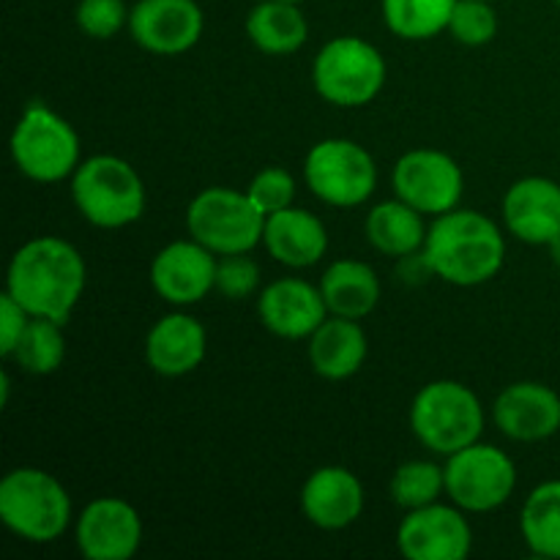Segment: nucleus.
Instances as JSON below:
<instances>
[{
	"label": "nucleus",
	"mask_w": 560,
	"mask_h": 560,
	"mask_svg": "<svg viewBox=\"0 0 560 560\" xmlns=\"http://www.w3.org/2000/svg\"><path fill=\"white\" fill-rule=\"evenodd\" d=\"M399 279H402L405 284H424L427 279L435 277V271H432L430 260H427L424 255V246H421L419 252H410V255H402L399 257Z\"/></svg>",
	"instance_id": "f704fd0d"
},
{
	"label": "nucleus",
	"mask_w": 560,
	"mask_h": 560,
	"mask_svg": "<svg viewBox=\"0 0 560 560\" xmlns=\"http://www.w3.org/2000/svg\"><path fill=\"white\" fill-rule=\"evenodd\" d=\"M520 530L534 556L560 560V479L530 490L520 514Z\"/></svg>",
	"instance_id": "a878e982"
},
{
	"label": "nucleus",
	"mask_w": 560,
	"mask_h": 560,
	"mask_svg": "<svg viewBox=\"0 0 560 560\" xmlns=\"http://www.w3.org/2000/svg\"><path fill=\"white\" fill-rule=\"evenodd\" d=\"M186 230L213 255H241L262 241L266 217L257 211L246 191L241 195L230 186H211L186 208Z\"/></svg>",
	"instance_id": "6e6552de"
},
{
	"label": "nucleus",
	"mask_w": 560,
	"mask_h": 560,
	"mask_svg": "<svg viewBox=\"0 0 560 560\" xmlns=\"http://www.w3.org/2000/svg\"><path fill=\"white\" fill-rule=\"evenodd\" d=\"M424 213L416 211L405 200H386L377 202L370 213H366L364 233L366 241L375 246L381 255L402 257L410 252H419L427 241Z\"/></svg>",
	"instance_id": "393cba45"
},
{
	"label": "nucleus",
	"mask_w": 560,
	"mask_h": 560,
	"mask_svg": "<svg viewBox=\"0 0 560 560\" xmlns=\"http://www.w3.org/2000/svg\"><path fill=\"white\" fill-rule=\"evenodd\" d=\"M547 249H550L552 262H556V266L560 268V235H556V238H552L550 244H547Z\"/></svg>",
	"instance_id": "c9c22d12"
},
{
	"label": "nucleus",
	"mask_w": 560,
	"mask_h": 560,
	"mask_svg": "<svg viewBox=\"0 0 560 560\" xmlns=\"http://www.w3.org/2000/svg\"><path fill=\"white\" fill-rule=\"evenodd\" d=\"M443 474L454 506L474 514L495 512L517 487V468L512 457L498 446L479 441L454 452Z\"/></svg>",
	"instance_id": "9d476101"
},
{
	"label": "nucleus",
	"mask_w": 560,
	"mask_h": 560,
	"mask_svg": "<svg viewBox=\"0 0 560 560\" xmlns=\"http://www.w3.org/2000/svg\"><path fill=\"white\" fill-rule=\"evenodd\" d=\"M246 195H249V200L255 202L262 217H271V213L293 206L295 180L284 167H266L252 178Z\"/></svg>",
	"instance_id": "2f4dec72"
},
{
	"label": "nucleus",
	"mask_w": 560,
	"mask_h": 560,
	"mask_svg": "<svg viewBox=\"0 0 560 560\" xmlns=\"http://www.w3.org/2000/svg\"><path fill=\"white\" fill-rule=\"evenodd\" d=\"M317 288L326 301L328 315L350 317V320L372 315L381 301V279H377L375 268L361 260L331 262Z\"/></svg>",
	"instance_id": "5701e85b"
},
{
	"label": "nucleus",
	"mask_w": 560,
	"mask_h": 560,
	"mask_svg": "<svg viewBox=\"0 0 560 560\" xmlns=\"http://www.w3.org/2000/svg\"><path fill=\"white\" fill-rule=\"evenodd\" d=\"M503 222L525 244H550L560 235V184L541 175L520 178L503 197Z\"/></svg>",
	"instance_id": "a211bd4d"
},
{
	"label": "nucleus",
	"mask_w": 560,
	"mask_h": 560,
	"mask_svg": "<svg viewBox=\"0 0 560 560\" xmlns=\"http://www.w3.org/2000/svg\"><path fill=\"white\" fill-rule=\"evenodd\" d=\"M410 430L419 443L441 457H452L485 432V408L468 386L457 381H432L410 405Z\"/></svg>",
	"instance_id": "39448f33"
},
{
	"label": "nucleus",
	"mask_w": 560,
	"mask_h": 560,
	"mask_svg": "<svg viewBox=\"0 0 560 560\" xmlns=\"http://www.w3.org/2000/svg\"><path fill=\"white\" fill-rule=\"evenodd\" d=\"M74 539L85 560H131L142 545V520L124 498H96L77 517Z\"/></svg>",
	"instance_id": "ddd939ff"
},
{
	"label": "nucleus",
	"mask_w": 560,
	"mask_h": 560,
	"mask_svg": "<svg viewBox=\"0 0 560 560\" xmlns=\"http://www.w3.org/2000/svg\"><path fill=\"white\" fill-rule=\"evenodd\" d=\"M16 170L38 184H58L80 167V137L55 109L33 102L11 131Z\"/></svg>",
	"instance_id": "423d86ee"
},
{
	"label": "nucleus",
	"mask_w": 560,
	"mask_h": 560,
	"mask_svg": "<svg viewBox=\"0 0 560 560\" xmlns=\"http://www.w3.org/2000/svg\"><path fill=\"white\" fill-rule=\"evenodd\" d=\"M9 359H14L31 375H52L66 359L63 323L47 320V317H31Z\"/></svg>",
	"instance_id": "cd10ccee"
},
{
	"label": "nucleus",
	"mask_w": 560,
	"mask_h": 560,
	"mask_svg": "<svg viewBox=\"0 0 560 560\" xmlns=\"http://www.w3.org/2000/svg\"><path fill=\"white\" fill-rule=\"evenodd\" d=\"M556 3H558V5H560V0H556Z\"/></svg>",
	"instance_id": "4c0bfd02"
},
{
	"label": "nucleus",
	"mask_w": 560,
	"mask_h": 560,
	"mask_svg": "<svg viewBox=\"0 0 560 560\" xmlns=\"http://www.w3.org/2000/svg\"><path fill=\"white\" fill-rule=\"evenodd\" d=\"M260 323L282 339H310L328 317L320 288L304 279L284 277L268 284L257 299Z\"/></svg>",
	"instance_id": "f3484780"
},
{
	"label": "nucleus",
	"mask_w": 560,
	"mask_h": 560,
	"mask_svg": "<svg viewBox=\"0 0 560 560\" xmlns=\"http://www.w3.org/2000/svg\"><path fill=\"white\" fill-rule=\"evenodd\" d=\"M129 14L131 11L126 0H80L74 20L85 36L104 42V38L118 36L124 27H129Z\"/></svg>",
	"instance_id": "7c9ffc66"
},
{
	"label": "nucleus",
	"mask_w": 560,
	"mask_h": 560,
	"mask_svg": "<svg viewBox=\"0 0 560 560\" xmlns=\"http://www.w3.org/2000/svg\"><path fill=\"white\" fill-rule=\"evenodd\" d=\"M260 288V268L252 260L249 252L241 255H222L217 262V290L230 301L249 299Z\"/></svg>",
	"instance_id": "473e14b6"
},
{
	"label": "nucleus",
	"mask_w": 560,
	"mask_h": 560,
	"mask_svg": "<svg viewBox=\"0 0 560 560\" xmlns=\"http://www.w3.org/2000/svg\"><path fill=\"white\" fill-rule=\"evenodd\" d=\"M306 186L334 208L364 206L377 186V167L364 145L345 137L323 140L306 153Z\"/></svg>",
	"instance_id": "1a4fd4ad"
},
{
	"label": "nucleus",
	"mask_w": 560,
	"mask_h": 560,
	"mask_svg": "<svg viewBox=\"0 0 560 560\" xmlns=\"http://www.w3.org/2000/svg\"><path fill=\"white\" fill-rule=\"evenodd\" d=\"M397 545L408 560H465L474 547V530L459 506L430 503L405 514Z\"/></svg>",
	"instance_id": "f8f14e48"
},
{
	"label": "nucleus",
	"mask_w": 560,
	"mask_h": 560,
	"mask_svg": "<svg viewBox=\"0 0 560 560\" xmlns=\"http://www.w3.org/2000/svg\"><path fill=\"white\" fill-rule=\"evenodd\" d=\"M388 492H392V501L405 512L430 506V503H438L441 492H446V474L435 463L413 459V463L399 465Z\"/></svg>",
	"instance_id": "c85d7f7f"
},
{
	"label": "nucleus",
	"mask_w": 560,
	"mask_h": 560,
	"mask_svg": "<svg viewBox=\"0 0 560 560\" xmlns=\"http://www.w3.org/2000/svg\"><path fill=\"white\" fill-rule=\"evenodd\" d=\"M465 178L459 164L435 148L408 151L394 167V191L424 217L454 211L463 197Z\"/></svg>",
	"instance_id": "9b49d317"
},
{
	"label": "nucleus",
	"mask_w": 560,
	"mask_h": 560,
	"mask_svg": "<svg viewBox=\"0 0 560 560\" xmlns=\"http://www.w3.org/2000/svg\"><path fill=\"white\" fill-rule=\"evenodd\" d=\"M85 260L63 238L44 235L14 252L5 273V293L14 295L31 317L66 323L85 290Z\"/></svg>",
	"instance_id": "f257e3e1"
},
{
	"label": "nucleus",
	"mask_w": 560,
	"mask_h": 560,
	"mask_svg": "<svg viewBox=\"0 0 560 560\" xmlns=\"http://www.w3.org/2000/svg\"><path fill=\"white\" fill-rule=\"evenodd\" d=\"M249 42L266 55L299 52L310 36V22L301 14L299 3L288 0H262L246 16Z\"/></svg>",
	"instance_id": "b1692460"
},
{
	"label": "nucleus",
	"mask_w": 560,
	"mask_h": 560,
	"mask_svg": "<svg viewBox=\"0 0 560 560\" xmlns=\"http://www.w3.org/2000/svg\"><path fill=\"white\" fill-rule=\"evenodd\" d=\"M262 244L268 255L288 268H310L323 260L328 249L326 224L310 211L284 208V211L266 217Z\"/></svg>",
	"instance_id": "412c9836"
},
{
	"label": "nucleus",
	"mask_w": 560,
	"mask_h": 560,
	"mask_svg": "<svg viewBox=\"0 0 560 560\" xmlns=\"http://www.w3.org/2000/svg\"><path fill=\"white\" fill-rule=\"evenodd\" d=\"M0 523L31 545H49L71 525V498L52 474L16 468L0 481Z\"/></svg>",
	"instance_id": "7ed1b4c3"
},
{
	"label": "nucleus",
	"mask_w": 560,
	"mask_h": 560,
	"mask_svg": "<svg viewBox=\"0 0 560 560\" xmlns=\"http://www.w3.org/2000/svg\"><path fill=\"white\" fill-rule=\"evenodd\" d=\"M71 200L82 219L104 230L135 224L145 211V186L126 159L98 153L71 175Z\"/></svg>",
	"instance_id": "20e7f679"
},
{
	"label": "nucleus",
	"mask_w": 560,
	"mask_h": 560,
	"mask_svg": "<svg viewBox=\"0 0 560 560\" xmlns=\"http://www.w3.org/2000/svg\"><path fill=\"white\" fill-rule=\"evenodd\" d=\"M498 430L520 443L547 441L560 430V397L545 383H512L492 405Z\"/></svg>",
	"instance_id": "dca6fc26"
},
{
	"label": "nucleus",
	"mask_w": 560,
	"mask_h": 560,
	"mask_svg": "<svg viewBox=\"0 0 560 560\" xmlns=\"http://www.w3.org/2000/svg\"><path fill=\"white\" fill-rule=\"evenodd\" d=\"M424 255L435 277L457 288H476L495 277L506 260L501 228L479 211L441 213L427 230Z\"/></svg>",
	"instance_id": "f03ea898"
},
{
	"label": "nucleus",
	"mask_w": 560,
	"mask_h": 560,
	"mask_svg": "<svg viewBox=\"0 0 560 560\" xmlns=\"http://www.w3.org/2000/svg\"><path fill=\"white\" fill-rule=\"evenodd\" d=\"M301 512L323 530H342L364 512V487L342 465L317 468L301 487Z\"/></svg>",
	"instance_id": "6ab92c4d"
},
{
	"label": "nucleus",
	"mask_w": 560,
	"mask_h": 560,
	"mask_svg": "<svg viewBox=\"0 0 560 560\" xmlns=\"http://www.w3.org/2000/svg\"><path fill=\"white\" fill-rule=\"evenodd\" d=\"M27 323H31V315H27L25 306H22L14 295H0V353H3L5 359L14 353L16 342H20Z\"/></svg>",
	"instance_id": "72a5a7b5"
},
{
	"label": "nucleus",
	"mask_w": 560,
	"mask_h": 560,
	"mask_svg": "<svg viewBox=\"0 0 560 560\" xmlns=\"http://www.w3.org/2000/svg\"><path fill=\"white\" fill-rule=\"evenodd\" d=\"M206 16L197 0H137L129 14V33L153 55L189 52L202 36Z\"/></svg>",
	"instance_id": "4468645a"
},
{
	"label": "nucleus",
	"mask_w": 560,
	"mask_h": 560,
	"mask_svg": "<svg viewBox=\"0 0 560 560\" xmlns=\"http://www.w3.org/2000/svg\"><path fill=\"white\" fill-rule=\"evenodd\" d=\"M457 0H383V22L405 42H427L448 31Z\"/></svg>",
	"instance_id": "bb28decb"
},
{
	"label": "nucleus",
	"mask_w": 560,
	"mask_h": 560,
	"mask_svg": "<svg viewBox=\"0 0 560 560\" xmlns=\"http://www.w3.org/2000/svg\"><path fill=\"white\" fill-rule=\"evenodd\" d=\"M288 3H304V0H288Z\"/></svg>",
	"instance_id": "e433bc0d"
},
{
	"label": "nucleus",
	"mask_w": 560,
	"mask_h": 560,
	"mask_svg": "<svg viewBox=\"0 0 560 560\" xmlns=\"http://www.w3.org/2000/svg\"><path fill=\"white\" fill-rule=\"evenodd\" d=\"M366 334L359 320L350 317H326L310 337L312 370L326 381H348L366 361Z\"/></svg>",
	"instance_id": "4be33fe9"
},
{
	"label": "nucleus",
	"mask_w": 560,
	"mask_h": 560,
	"mask_svg": "<svg viewBox=\"0 0 560 560\" xmlns=\"http://www.w3.org/2000/svg\"><path fill=\"white\" fill-rule=\"evenodd\" d=\"M448 33L465 47H485L498 36V14L490 0H457Z\"/></svg>",
	"instance_id": "c756f323"
},
{
	"label": "nucleus",
	"mask_w": 560,
	"mask_h": 560,
	"mask_svg": "<svg viewBox=\"0 0 560 560\" xmlns=\"http://www.w3.org/2000/svg\"><path fill=\"white\" fill-rule=\"evenodd\" d=\"M208 350L206 328L184 312L164 315L153 323L145 339V361L156 375L180 377L202 364Z\"/></svg>",
	"instance_id": "aec40b11"
},
{
	"label": "nucleus",
	"mask_w": 560,
	"mask_h": 560,
	"mask_svg": "<svg viewBox=\"0 0 560 560\" xmlns=\"http://www.w3.org/2000/svg\"><path fill=\"white\" fill-rule=\"evenodd\" d=\"M217 255L189 241H173L151 262V284L167 304L191 306L217 290Z\"/></svg>",
	"instance_id": "2eb2a0df"
},
{
	"label": "nucleus",
	"mask_w": 560,
	"mask_h": 560,
	"mask_svg": "<svg viewBox=\"0 0 560 560\" xmlns=\"http://www.w3.org/2000/svg\"><path fill=\"white\" fill-rule=\"evenodd\" d=\"M315 91L334 107H366L386 82L381 49L359 36H337L317 52L312 63Z\"/></svg>",
	"instance_id": "0eeeda50"
}]
</instances>
